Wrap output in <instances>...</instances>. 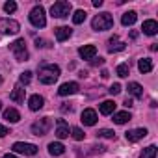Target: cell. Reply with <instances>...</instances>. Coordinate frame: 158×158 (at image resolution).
I'll use <instances>...</instances> for the list:
<instances>
[{"instance_id": "obj_1", "label": "cell", "mask_w": 158, "mask_h": 158, "mask_svg": "<svg viewBox=\"0 0 158 158\" xmlns=\"http://www.w3.org/2000/svg\"><path fill=\"white\" fill-rule=\"evenodd\" d=\"M37 76H39V82L41 84H54L58 78H60V67L54 65V63H43L37 71Z\"/></svg>"}, {"instance_id": "obj_2", "label": "cell", "mask_w": 158, "mask_h": 158, "mask_svg": "<svg viewBox=\"0 0 158 158\" xmlns=\"http://www.w3.org/2000/svg\"><path fill=\"white\" fill-rule=\"evenodd\" d=\"M91 26H93V30H95V32L110 30V28L114 26V17H112L108 11H102V13H99V15H95V17H93Z\"/></svg>"}, {"instance_id": "obj_3", "label": "cell", "mask_w": 158, "mask_h": 158, "mask_svg": "<svg viewBox=\"0 0 158 158\" xmlns=\"http://www.w3.org/2000/svg\"><path fill=\"white\" fill-rule=\"evenodd\" d=\"M71 2H67V0H60V2H54L52 8H50V15L56 17V19H65L69 17L71 13Z\"/></svg>"}, {"instance_id": "obj_4", "label": "cell", "mask_w": 158, "mask_h": 158, "mask_svg": "<svg viewBox=\"0 0 158 158\" xmlns=\"http://www.w3.org/2000/svg\"><path fill=\"white\" fill-rule=\"evenodd\" d=\"M10 50L15 54V60L17 61H26L28 60V50H26V43L24 39H17L10 45Z\"/></svg>"}, {"instance_id": "obj_5", "label": "cell", "mask_w": 158, "mask_h": 158, "mask_svg": "<svg viewBox=\"0 0 158 158\" xmlns=\"http://www.w3.org/2000/svg\"><path fill=\"white\" fill-rule=\"evenodd\" d=\"M30 23L35 26V28H43L45 24H47V17H45V10H43V6H35L32 11H30Z\"/></svg>"}, {"instance_id": "obj_6", "label": "cell", "mask_w": 158, "mask_h": 158, "mask_svg": "<svg viewBox=\"0 0 158 158\" xmlns=\"http://www.w3.org/2000/svg\"><path fill=\"white\" fill-rule=\"evenodd\" d=\"M50 127H52L50 117H43V119H39V121H35L32 125V134L34 136H45L50 130Z\"/></svg>"}, {"instance_id": "obj_7", "label": "cell", "mask_w": 158, "mask_h": 158, "mask_svg": "<svg viewBox=\"0 0 158 158\" xmlns=\"http://www.w3.org/2000/svg\"><path fill=\"white\" fill-rule=\"evenodd\" d=\"M21 30V24L13 19H0V34H6V35H13Z\"/></svg>"}, {"instance_id": "obj_8", "label": "cell", "mask_w": 158, "mask_h": 158, "mask_svg": "<svg viewBox=\"0 0 158 158\" xmlns=\"http://www.w3.org/2000/svg\"><path fill=\"white\" fill-rule=\"evenodd\" d=\"M15 152H21V154H28V156H34V154H37V145H34V143H24V141H17V143H13V147H11Z\"/></svg>"}, {"instance_id": "obj_9", "label": "cell", "mask_w": 158, "mask_h": 158, "mask_svg": "<svg viewBox=\"0 0 158 158\" xmlns=\"http://www.w3.org/2000/svg\"><path fill=\"white\" fill-rule=\"evenodd\" d=\"M78 89H80V86H78L76 82H65V84H61V86H60V89H58V95H61V97H67V95H73V93H76Z\"/></svg>"}, {"instance_id": "obj_10", "label": "cell", "mask_w": 158, "mask_h": 158, "mask_svg": "<svg viewBox=\"0 0 158 158\" xmlns=\"http://www.w3.org/2000/svg\"><path fill=\"white\" fill-rule=\"evenodd\" d=\"M147 134H149V132H147V128H134V130H128L125 136H127V139H128L130 143H134V141L143 139Z\"/></svg>"}, {"instance_id": "obj_11", "label": "cell", "mask_w": 158, "mask_h": 158, "mask_svg": "<svg viewBox=\"0 0 158 158\" xmlns=\"http://www.w3.org/2000/svg\"><path fill=\"white\" fill-rule=\"evenodd\" d=\"M78 54H80L82 60H93L95 54H97V47L95 45H84V47H80Z\"/></svg>"}, {"instance_id": "obj_12", "label": "cell", "mask_w": 158, "mask_h": 158, "mask_svg": "<svg viewBox=\"0 0 158 158\" xmlns=\"http://www.w3.org/2000/svg\"><path fill=\"white\" fill-rule=\"evenodd\" d=\"M82 123L88 125V127H93V125L97 123V112L91 110V108H86V110L82 112Z\"/></svg>"}, {"instance_id": "obj_13", "label": "cell", "mask_w": 158, "mask_h": 158, "mask_svg": "<svg viewBox=\"0 0 158 158\" xmlns=\"http://www.w3.org/2000/svg\"><path fill=\"white\" fill-rule=\"evenodd\" d=\"M141 30H143V34H145V35H156V32H158V23H156V21H152V19H149V21H145V23H143Z\"/></svg>"}, {"instance_id": "obj_14", "label": "cell", "mask_w": 158, "mask_h": 158, "mask_svg": "<svg viewBox=\"0 0 158 158\" xmlns=\"http://www.w3.org/2000/svg\"><path fill=\"white\" fill-rule=\"evenodd\" d=\"M43 104H45V99H43L41 95H32V97L28 99V106H30V110H32V112L41 110V108H43Z\"/></svg>"}, {"instance_id": "obj_15", "label": "cell", "mask_w": 158, "mask_h": 158, "mask_svg": "<svg viewBox=\"0 0 158 158\" xmlns=\"http://www.w3.org/2000/svg\"><path fill=\"white\" fill-rule=\"evenodd\" d=\"M54 34H56V39H58V41H65V39L71 37L73 30H71L69 26H58V28L54 30Z\"/></svg>"}, {"instance_id": "obj_16", "label": "cell", "mask_w": 158, "mask_h": 158, "mask_svg": "<svg viewBox=\"0 0 158 158\" xmlns=\"http://www.w3.org/2000/svg\"><path fill=\"white\" fill-rule=\"evenodd\" d=\"M123 48H125V43L119 41L117 35L110 37V41H108V52H119V50H123Z\"/></svg>"}, {"instance_id": "obj_17", "label": "cell", "mask_w": 158, "mask_h": 158, "mask_svg": "<svg viewBox=\"0 0 158 158\" xmlns=\"http://www.w3.org/2000/svg\"><path fill=\"white\" fill-rule=\"evenodd\" d=\"M56 136L60 139L69 138V127L65 125V119H58V128H56Z\"/></svg>"}, {"instance_id": "obj_18", "label": "cell", "mask_w": 158, "mask_h": 158, "mask_svg": "<svg viewBox=\"0 0 158 158\" xmlns=\"http://www.w3.org/2000/svg\"><path fill=\"white\" fill-rule=\"evenodd\" d=\"M24 95H26V89H23L21 86H17L11 93H10V99L13 102H24Z\"/></svg>"}, {"instance_id": "obj_19", "label": "cell", "mask_w": 158, "mask_h": 158, "mask_svg": "<svg viewBox=\"0 0 158 158\" xmlns=\"http://www.w3.org/2000/svg\"><path fill=\"white\" fill-rule=\"evenodd\" d=\"M127 89H128V93H130L132 97H136V99H141V97H143V88H141L138 82H130Z\"/></svg>"}, {"instance_id": "obj_20", "label": "cell", "mask_w": 158, "mask_h": 158, "mask_svg": "<svg viewBox=\"0 0 158 158\" xmlns=\"http://www.w3.org/2000/svg\"><path fill=\"white\" fill-rule=\"evenodd\" d=\"M99 110H101L102 115H110V114L115 112V102L114 101H104L102 104H99Z\"/></svg>"}, {"instance_id": "obj_21", "label": "cell", "mask_w": 158, "mask_h": 158, "mask_svg": "<svg viewBox=\"0 0 158 158\" xmlns=\"http://www.w3.org/2000/svg\"><path fill=\"white\" fill-rule=\"evenodd\" d=\"M48 152H50L52 156H60V154L65 152V147H63V143H60V141H52V143H48Z\"/></svg>"}, {"instance_id": "obj_22", "label": "cell", "mask_w": 158, "mask_h": 158, "mask_svg": "<svg viewBox=\"0 0 158 158\" xmlns=\"http://www.w3.org/2000/svg\"><path fill=\"white\" fill-rule=\"evenodd\" d=\"M136 19H138V13L136 11H127V13H123L121 23H123V26H132L136 23Z\"/></svg>"}, {"instance_id": "obj_23", "label": "cell", "mask_w": 158, "mask_h": 158, "mask_svg": "<svg viewBox=\"0 0 158 158\" xmlns=\"http://www.w3.org/2000/svg\"><path fill=\"white\" fill-rule=\"evenodd\" d=\"M132 117H130V114L128 112H114V123H117V125H125V123H128Z\"/></svg>"}, {"instance_id": "obj_24", "label": "cell", "mask_w": 158, "mask_h": 158, "mask_svg": "<svg viewBox=\"0 0 158 158\" xmlns=\"http://www.w3.org/2000/svg\"><path fill=\"white\" fill-rule=\"evenodd\" d=\"M4 119L10 121V123H17V121L21 119V114H19L15 108H8V110L4 112Z\"/></svg>"}, {"instance_id": "obj_25", "label": "cell", "mask_w": 158, "mask_h": 158, "mask_svg": "<svg viewBox=\"0 0 158 158\" xmlns=\"http://www.w3.org/2000/svg\"><path fill=\"white\" fill-rule=\"evenodd\" d=\"M138 69H139V73H151L152 71V61L149 58H141L138 61Z\"/></svg>"}, {"instance_id": "obj_26", "label": "cell", "mask_w": 158, "mask_h": 158, "mask_svg": "<svg viewBox=\"0 0 158 158\" xmlns=\"http://www.w3.org/2000/svg\"><path fill=\"white\" fill-rule=\"evenodd\" d=\"M139 158H156V145H149L141 151Z\"/></svg>"}, {"instance_id": "obj_27", "label": "cell", "mask_w": 158, "mask_h": 158, "mask_svg": "<svg viewBox=\"0 0 158 158\" xmlns=\"http://www.w3.org/2000/svg\"><path fill=\"white\" fill-rule=\"evenodd\" d=\"M86 15H88V13H86L84 10H76L74 15H73V23H74V24H82V23L86 21Z\"/></svg>"}, {"instance_id": "obj_28", "label": "cell", "mask_w": 158, "mask_h": 158, "mask_svg": "<svg viewBox=\"0 0 158 158\" xmlns=\"http://www.w3.org/2000/svg\"><path fill=\"white\" fill-rule=\"evenodd\" d=\"M128 74H130V67H128V63H119V65H117V76L127 78Z\"/></svg>"}, {"instance_id": "obj_29", "label": "cell", "mask_w": 158, "mask_h": 158, "mask_svg": "<svg viewBox=\"0 0 158 158\" xmlns=\"http://www.w3.org/2000/svg\"><path fill=\"white\" fill-rule=\"evenodd\" d=\"M71 136H73L76 141H82L86 134L82 132V128H80V127H73V128H71Z\"/></svg>"}, {"instance_id": "obj_30", "label": "cell", "mask_w": 158, "mask_h": 158, "mask_svg": "<svg viewBox=\"0 0 158 158\" xmlns=\"http://www.w3.org/2000/svg\"><path fill=\"white\" fill-rule=\"evenodd\" d=\"M97 138H108V139H114V138H115V132L110 130V128H101V130L97 132Z\"/></svg>"}, {"instance_id": "obj_31", "label": "cell", "mask_w": 158, "mask_h": 158, "mask_svg": "<svg viewBox=\"0 0 158 158\" xmlns=\"http://www.w3.org/2000/svg\"><path fill=\"white\" fill-rule=\"evenodd\" d=\"M30 80H32V73H30V71L21 73V76H19V82H21V84H30Z\"/></svg>"}, {"instance_id": "obj_32", "label": "cell", "mask_w": 158, "mask_h": 158, "mask_svg": "<svg viewBox=\"0 0 158 158\" xmlns=\"http://www.w3.org/2000/svg\"><path fill=\"white\" fill-rule=\"evenodd\" d=\"M15 10H17V4L13 2V0H10V2L4 4V11H6V13H13Z\"/></svg>"}, {"instance_id": "obj_33", "label": "cell", "mask_w": 158, "mask_h": 158, "mask_svg": "<svg viewBox=\"0 0 158 158\" xmlns=\"http://www.w3.org/2000/svg\"><path fill=\"white\" fill-rule=\"evenodd\" d=\"M108 91H110L112 95H117V93H121V84H114V86H112Z\"/></svg>"}, {"instance_id": "obj_34", "label": "cell", "mask_w": 158, "mask_h": 158, "mask_svg": "<svg viewBox=\"0 0 158 158\" xmlns=\"http://www.w3.org/2000/svg\"><path fill=\"white\" fill-rule=\"evenodd\" d=\"M35 47L37 48H45V47H48V43L45 39H35Z\"/></svg>"}, {"instance_id": "obj_35", "label": "cell", "mask_w": 158, "mask_h": 158, "mask_svg": "<svg viewBox=\"0 0 158 158\" xmlns=\"http://www.w3.org/2000/svg\"><path fill=\"white\" fill-rule=\"evenodd\" d=\"M10 134V130L4 127V125H0V138H4V136H8Z\"/></svg>"}, {"instance_id": "obj_36", "label": "cell", "mask_w": 158, "mask_h": 158, "mask_svg": "<svg viewBox=\"0 0 158 158\" xmlns=\"http://www.w3.org/2000/svg\"><path fill=\"white\" fill-rule=\"evenodd\" d=\"M91 63H93V65H102V63H104V60H102V58H99V60H97V58H93V60H91Z\"/></svg>"}, {"instance_id": "obj_37", "label": "cell", "mask_w": 158, "mask_h": 158, "mask_svg": "<svg viewBox=\"0 0 158 158\" xmlns=\"http://www.w3.org/2000/svg\"><path fill=\"white\" fill-rule=\"evenodd\" d=\"M123 104H125L127 108H132V106H134V102H132V99H128V97L125 99V102H123Z\"/></svg>"}, {"instance_id": "obj_38", "label": "cell", "mask_w": 158, "mask_h": 158, "mask_svg": "<svg viewBox=\"0 0 158 158\" xmlns=\"http://www.w3.org/2000/svg\"><path fill=\"white\" fill-rule=\"evenodd\" d=\"M93 6H95V8H101V6H102V0H93Z\"/></svg>"}, {"instance_id": "obj_39", "label": "cell", "mask_w": 158, "mask_h": 158, "mask_svg": "<svg viewBox=\"0 0 158 158\" xmlns=\"http://www.w3.org/2000/svg\"><path fill=\"white\" fill-rule=\"evenodd\" d=\"M2 158H17L15 154H6V156H2Z\"/></svg>"}, {"instance_id": "obj_40", "label": "cell", "mask_w": 158, "mask_h": 158, "mask_svg": "<svg viewBox=\"0 0 158 158\" xmlns=\"http://www.w3.org/2000/svg\"><path fill=\"white\" fill-rule=\"evenodd\" d=\"M0 84H2V76H0Z\"/></svg>"}, {"instance_id": "obj_41", "label": "cell", "mask_w": 158, "mask_h": 158, "mask_svg": "<svg viewBox=\"0 0 158 158\" xmlns=\"http://www.w3.org/2000/svg\"><path fill=\"white\" fill-rule=\"evenodd\" d=\"M0 110H2V102H0Z\"/></svg>"}]
</instances>
